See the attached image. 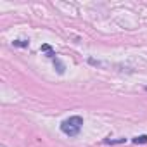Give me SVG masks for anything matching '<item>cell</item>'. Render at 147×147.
Returning <instances> with one entry per match:
<instances>
[{
  "label": "cell",
  "mask_w": 147,
  "mask_h": 147,
  "mask_svg": "<svg viewBox=\"0 0 147 147\" xmlns=\"http://www.w3.org/2000/svg\"><path fill=\"white\" fill-rule=\"evenodd\" d=\"M12 45H14V47H28V45H30V42H24V40H16V42H12Z\"/></svg>",
  "instance_id": "8992f818"
},
{
  "label": "cell",
  "mask_w": 147,
  "mask_h": 147,
  "mask_svg": "<svg viewBox=\"0 0 147 147\" xmlns=\"http://www.w3.org/2000/svg\"><path fill=\"white\" fill-rule=\"evenodd\" d=\"M126 142V138H104V144H111V145H114V144H125Z\"/></svg>",
  "instance_id": "3957f363"
},
{
  "label": "cell",
  "mask_w": 147,
  "mask_h": 147,
  "mask_svg": "<svg viewBox=\"0 0 147 147\" xmlns=\"http://www.w3.org/2000/svg\"><path fill=\"white\" fill-rule=\"evenodd\" d=\"M42 50H43V52H47V54H49V57H52V59L55 57V54L52 52V49H50V45H47V43H45V45H42Z\"/></svg>",
  "instance_id": "5b68a950"
},
{
  "label": "cell",
  "mask_w": 147,
  "mask_h": 147,
  "mask_svg": "<svg viewBox=\"0 0 147 147\" xmlns=\"http://www.w3.org/2000/svg\"><path fill=\"white\" fill-rule=\"evenodd\" d=\"M83 126V118L82 116H69L61 123V131L66 133L67 137H76Z\"/></svg>",
  "instance_id": "6da1fadb"
},
{
  "label": "cell",
  "mask_w": 147,
  "mask_h": 147,
  "mask_svg": "<svg viewBox=\"0 0 147 147\" xmlns=\"http://www.w3.org/2000/svg\"><path fill=\"white\" fill-rule=\"evenodd\" d=\"M54 66L57 67V73H59V75H64V64L61 62L59 57H54Z\"/></svg>",
  "instance_id": "7a4b0ae2"
},
{
  "label": "cell",
  "mask_w": 147,
  "mask_h": 147,
  "mask_svg": "<svg viewBox=\"0 0 147 147\" xmlns=\"http://www.w3.org/2000/svg\"><path fill=\"white\" fill-rule=\"evenodd\" d=\"M133 144H147V135H138V137H133L131 138Z\"/></svg>",
  "instance_id": "277c9868"
}]
</instances>
